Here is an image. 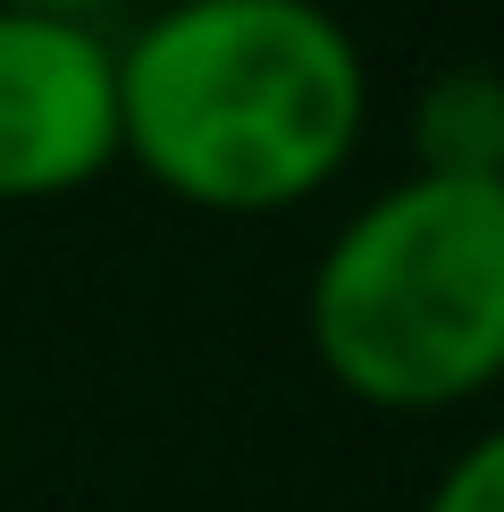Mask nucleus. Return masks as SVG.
I'll list each match as a JSON object with an SVG mask.
<instances>
[{
	"mask_svg": "<svg viewBox=\"0 0 504 512\" xmlns=\"http://www.w3.org/2000/svg\"><path fill=\"white\" fill-rule=\"evenodd\" d=\"M412 168L420 177H504V76L437 68L412 93Z\"/></svg>",
	"mask_w": 504,
	"mask_h": 512,
	"instance_id": "4",
	"label": "nucleus"
},
{
	"mask_svg": "<svg viewBox=\"0 0 504 512\" xmlns=\"http://www.w3.org/2000/svg\"><path fill=\"white\" fill-rule=\"evenodd\" d=\"M0 9H42V17H84V26H101V17L135 9V0H0Z\"/></svg>",
	"mask_w": 504,
	"mask_h": 512,
	"instance_id": "6",
	"label": "nucleus"
},
{
	"mask_svg": "<svg viewBox=\"0 0 504 512\" xmlns=\"http://www.w3.org/2000/svg\"><path fill=\"white\" fill-rule=\"evenodd\" d=\"M118 168V42L0 9V202H59Z\"/></svg>",
	"mask_w": 504,
	"mask_h": 512,
	"instance_id": "3",
	"label": "nucleus"
},
{
	"mask_svg": "<svg viewBox=\"0 0 504 512\" xmlns=\"http://www.w3.org/2000/svg\"><path fill=\"white\" fill-rule=\"evenodd\" d=\"M362 135L370 59L328 0H160L118 42V160L185 210H303Z\"/></svg>",
	"mask_w": 504,
	"mask_h": 512,
	"instance_id": "1",
	"label": "nucleus"
},
{
	"mask_svg": "<svg viewBox=\"0 0 504 512\" xmlns=\"http://www.w3.org/2000/svg\"><path fill=\"white\" fill-rule=\"evenodd\" d=\"M311 361L370 412H462L504 387V177H404L320 244Z\"/></svg>",
	"mask_w": 504,
	"mask_h": 512,
	"instance_id": "2",
	"label": "nucleus"
},
{
	"mask_svg": "<svg viewBox=\"0 0 504 512\" xmlns=\"http://www.w3.org/2000/svg\"><path fill=\"white\" fill-rule=\"evenodd\" d=\"M420 512H504V429H479L462 454L437 471Z\"/></svg>",
	"mask_w": 504,
	"mask_h": 512,
	"instance_id": "5",
	"label": "nucleus"
}]
</instances>
